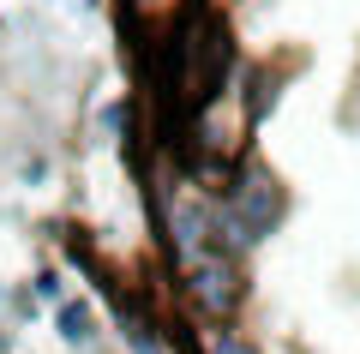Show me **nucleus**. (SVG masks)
Masks as SVG:
<instances>
[{"mask_svg":"<svg viewBox=\"0 0 360 354\" xmlns=\"http://www.w3.org/2000/svg\"><path fill=\"white\" fill-rule=\"evenodd\" d=\"M217 210L246 234V246H258V241H270V234L283 228V216H288V187L270 175L252 151H240V156L229 163V175L217 180Z\"/></svg>","mask_w":360,"mask_h":354,"instance_id":"f257e3e1","label":"nucleus"},{"mask_svg":"<svg viewBox=\"0 0 360 354\" xmlns=\"http://www.w3.org/2000/svg\"><path fill=\"white\" fill-rule=\"evenodd\" d=\"M180 289H186V306H193L205 324H234V312L246 306V270L234 258H193V265L180 270Z\"/></svg>","mask_w":360,"mask_h":354,"instance_id":"f03ea898","label":"nucleus"},{"mask_svg":"<svg viewBox=\"0 0 360 354\" xmlns=\"http://www.w3.org/2000/svg\"><path fill=\"white\" fill-rule=\"evenodd\" d=\"M283 72L276 66H246V78H240V120H246V132H258L270 120V108H276V96H283Z\"/></svg>","mask_w":360,"mask_h":354,"instance_id":"7ed1b4c3","label":"nucleus"},{"mask_svg":"<svg viewBox=\"0 0 360 354\" xmlns=\"http://www.w3.org/2000/svg\"><path fill=\"white\" fill-rule=\"evenodd\" d=\"M54 336H60L66 348H90V342H96V306L66 294V301L54 306Z\"/></svg>","mask_w":360,"mask_h":354,"instance_id":"20e7f679","label":"nucleus"},{"mask_svg":"<svg viewBox=\"0 0 360 354\" xmlns=\"http://www.w3.org/2000/svg\"><path fill=\"white\" fill-rule=\"evenodd\" d=\"M115 324H120V342H127V354H168V336L156 318L132 312V306H115Z\"/></svg>","mask_w":360,"mask_h":354,"instance_id":"39448f33","label":"nucleus"},{"mask_svg":"<svg viewBox=\"0 0 360 354\" xmlns=\"http://www.w3.org/2000/svg\"><path fill=\"white\" fill-rule=\"evenodd\" d=\"M205 354H264L240 324H205Z\"/></svg>","mask_w":360,"mask_h":354,"instance_id":"423d86ee","label":"nucleus"},{"mask_svg":"<svg viewBox=\"0 0 360 354\" xmlns=\"http://www.w3.org/2000/svg\"><path fill=\"white\" fill-rule=\"evenodd\" d=\"M30 301L60 306V301H66V277H60V270H37V277H30Z\"/></svg>","mask_w":360,"mask_h":354,"instance_id":"0eeeda50","label":"nucleus"},{"mask_svg":"<svg viewBox=\"0 0 360 354\" xmlns=\"http://www.w3.org/2000/svg\"><path fill=\"white\" fill-rule=\"evenodd\" d=\"M103 132L120 139V144L132 139V102H108V108H103Z\"/></svg>","mask_w":360,"mask_h":354,"instance_id":"6e6552de","label":"nucleus"},{"mask_svg":"<svg viewBox=\"0 0 360 354\" xmlns=\"http://www.w3.org/2000/svg\"><path fill=\"white\" fill-rule=\"evenodd\" d=\"M144 6H162V0H120V13H127V25H132V18L144 13Z\"/></svg>","mask_w":360,"mask_h":354,"instance_id":"1a4fd4ad","label":"nucleus"}]
</instances>
